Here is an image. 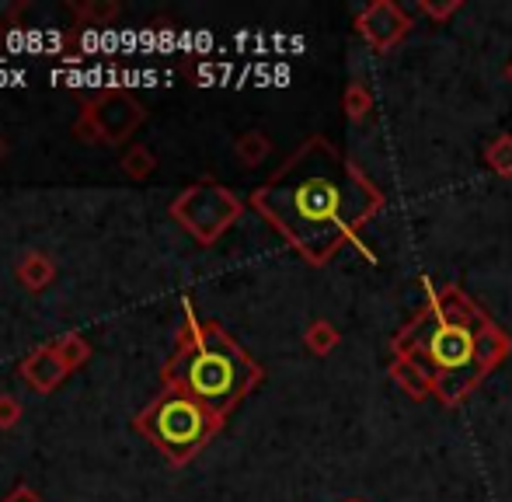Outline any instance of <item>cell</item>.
Here are the masks:
<instances>
[{
    "instance_id": "8992f818",
    "label": "cell",
    "mask_w": 512,
    "mask_h": 502,
    "mask_svg": "<svg viewBox=\"0 0 512 502\" xmlns=\"http://www.w3.org/2000/svg\"><path fill=\"white\" fill-rule=\"evenodd\" d=\"M411 28H415L411 14L401 4H394V0H373V4H366L356 11L359 39L380 56L394 53V49L411 35Z\"/></svg>"
},
{
    "instance_id": "5bb4252c",
    "label": "cell",
    "mask_w": 512,
    "mask_h": 502,
    "mask_svg": "<svg viewBox=\"0 0 512 502\" xmlns=\"http://www.w3.org/2000/svg\"><path fill=\"white\" fill-rule=\"evenodd\" d=\"M345 502H366V499H345Z\"/></svg>"
},
{
    "instance_id": "30bf717a",
    "label": "cell",
    "mask_w": 512,
    "mask_h": 502,
    "mask_svg": "<svg viewBox=\"0 0 512 502\" xmlns=\"http://www.w3.org/2000/svg\"><path fill=\"white\" fill-rule=\"evenodd\" d=\"M485 164L492 175L512 178V133H499L492 143L485 147Z\"/></svg>"
},
{
    "instance_id": "8fae6325",
    "label": "cell",
    "mask_w": 512,
    "mask_h": 502,
    "mask_svg": "<svg viewBox=\"0 0 512 502\" xmlns=\"http://www.w3.org/2000/svg\"><path fill=\"white\" fill-rule=\"evenodd\" d=\"M457 11H464V0H443V4H436V0H418V14H425V18L436 21V25H443V21L453 18Z\"/></svg>"
},
{
    "instance_id": "5b68a950",
    "label": "cell",
    "mask_w": 512,
    "mask_h": 502,
    "mask_svg": "<svg viewBox=\"0 0 512 502\" xmlns=\"http://www.w3.org/2000/svg\"><path fill=\"white\" fill-rule=\"evenodd\" d=\"M175 213L199 241L209 245V241H216L237 217H241V199H237L234 192L223 189V185L203 182L178 199Z\"/></svg>"
},
{
    "instance_id": "ba28073f",
    "label": "cell",
    "mask_w": 512,
    "mask_h": 502,
    "mask_svg": "<svg viewBox=\"0 0 512 502\" xmlns=\"http://www.w3.org/2000/svg\"><path fill=\"white\" fill-rule=\"evenodd\" d=\"M373 109H377V102H373V91L366 88L363 81H352L349 88H345V95H342V112L352 119V123H370Z\"/></svg>"
},
{
    "instance_id": "3957f363",
    "label": "cell",
    "mask_w": 512,
    "mask_h": 502,
    "mask_svg": "<svg viewBox=\"0 0 512 502\" xmlns=\"http://www.w3.org/2000/svg\"><path fill=\"white\" fill-rule=\"evenodd\" d=\"M262 380V367L213 321H196L189 311L178 335V349L164 363V387L192 394L209 412L227 419L244 394H251Z\"/></svg>"
},
{
    "instance_id": "277c9868",
    "label": "cell",
    "mask_w": 512,
    "mask_h": 502,
    "mask_svg": "<svg viewBox=\"0 0 512 502\" xmlns=\"http://www.w3.org/2000/svg\"><path fill=\"white\" fill-rule=\"evenodd\" d=\"M136 426H140V433L150 436V443H154L168 461L185 464L220 433L223 419L216 412H209L203 401H196L192 394L164 387V391L140 412Z\"/></svg>"
},
{
    "instance_id": "6da1fadb",
    "label": "cell",
    "mask_w": 512,
    "mask_h": 502,
    "mask_svg": "<svg viewBox=\"0 0 512 502\" xmlns=\"http://www.w3.org/2000/svg\"><path fill=\"white\" fill-rule=\"evenodd\" d=\"M387 196L328 136H307L251 192V210L310 265H328L384 213Z\"/></svg>"
},
{
    "instance_id": "4fadbf2b",
    "label": "cell",
    "mask_w": 512,
    "mask_h": 502,
    "mask_svg": "<svg viewBox=\"0 0 512 502\" xmlns=\"http://www.w3.org/2000/svg\"><path fill=\"white\" fill-rule=\"evenodd\" d=\"M506 81H509V84H512V60H509V63H506Z\"/></svg>"
},
{
    "instance_id": "7c38bea8",
    "label": "cell",
    "mask_w": 512,
    "mask_h": 502,
    "mask_svg": "<svg viewBox=\"0 0 512 502\" xmlns=\"http://www.w3.org/2000/svg\"><path fill=\"white\" fill-rule=\"evenodd\" d=\"M237 154H241L248 164H258L265 154H269V140H265L262 133H251V136H244V140L237 143Z\"/></svg>"
},
{
    "instance_id": "52a82bcc",
    "label": "cell",
    "mask_w": 512,
    "mask_h": 502,
    "mask_svg": "<svg viewBox=\"0 0 512 502\" xmlns=\"http://www.w3.org/2000/svg\"><path fill=\"white\" fill-rule=\"evenodd\" d=\"M387 374H391V380L398 384V391H405L411 401H429V398H436V394H432L429 374H425V370L418 367V363H411L408 356H394L391 353Z\"/></svg>"
},
{
    "instance_id": "9c48e42d",
    "label": "cell",
    "mask_w": 512,
    "mask_h": 502,
    "mask_svg": "<svg viewBox=\"0 0 512 502\" xmlns=\"http://www.w3.org/2000/svg\"><path fill=\"white\" fill-rule=\"evenodd\" d=\"M304 342H307V349L314 356H331L338 349V342H342V332H338L331 321H314V325L307 328V335H304Z\"/></svg>"
},
{
    "instance_id": "7a4b0ae2",
    "label": "cell",
    "mask_w": 512,
    "mask_h": 502,
    "mask_svg": "<svg viewBox=\"0 0 512 502\" xmlns=\"http://www.w3.org/2000/svg\"><path fill=\"white\" fill-rule=\"evenodd\" d=\"M425 304L391 339L394 356H408L429 374L439 405L457 408L512 353V335L464 286H432L422 279Z\"/></svg>"
}]
</instances>
